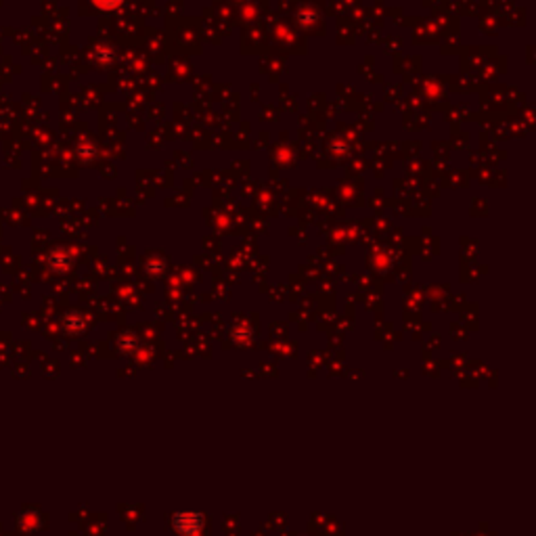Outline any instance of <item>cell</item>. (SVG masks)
Returning a JSON list of instances; mask_svg holds the SVG:
<instances>
[{
    "instance_id": "1",
    "label": "cell",
    "mask_w": 536,
    "mask_h": 536,
    "mask_svg": "<svg viewBox=\"0 0 536 536\" xmlns=\"http://www.w3.org/2000/svg\"><path fill=\"white\" fill-rule=\"evenodd\" d=\"M174 530L183 536H195L203 528V515L195 511H178L172 518Z\"/></svg>"
}]
</instances>
